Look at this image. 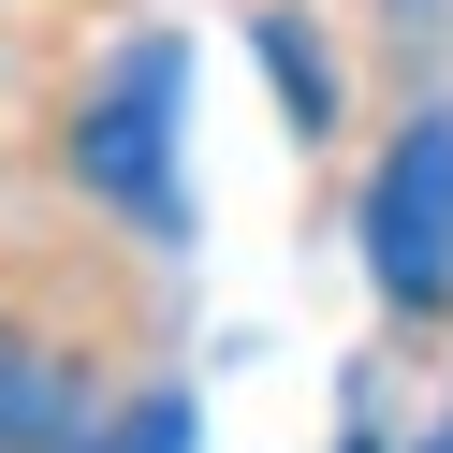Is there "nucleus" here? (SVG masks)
I'll list each match as a JSON object with an SVG mask.
<instances>
[{
  "mask_svg": "<svg viewBox=\"0 0 453 453\" xmlns=\"http://www.w3.org/2000/svg\"><path fill=\"white\" fill-rule=\"evenodd\" d=\"M176 118H190V44H176V30L118 44L103 88L73 103V176H88L132 234H161V249H190V161H176Z\"/></svg>",
  "mask_w": 453,
  "mask_h": 453,
  "instance_id": "nucleus-1",
  "label": "nucleus"
},
{
  "mask_svg": "<svg viewBox=\"0 0 453 453\" xmlns=\"http://www.w3.org/2000/svg\"><path fill=\"white\" fill-rule=\"evenodd\" d=\"M365 278L395 307H424V322L453 307V103H424L365 176Z\"/></svg>",
  "mask_w": 453,
  "mask_h": 453,
  "instance_id": "nucleus-2",
  "label": "nucleus"
},
{
  "mask_svg": "<svg viewBox=\"0 0 453 453\" xmlns=\"http://www.w3.org/2000/svg\"><path fill=\"white\" fill-rule=\"evenodd\" d=\"M44 439H73V395L30 336H0V453H44Z\"/></svg>",
  "mask_w": 453,
  "mask_h": 453,
  "instance_id": "nucleus-3",
  "label": "nucleus"
},
{
  "mask_svg": "<svg viewBox=\"0 0 453 453\" xmlns=\"http://www.w3.org/2000/svg\"><path fill=\"white\" fill-rule=\"evenodd\" d=\"M59 453H205V410H190V395H132L118 424H88V439H59Z\"/></svg>",
  "mask_w": 453,
  "mask_h": 453,
  "instance_id": "nucleus-4",
  "label": "nucleus"
},
{
  "mask_svg": "<svg viewBox=\"0 0 453 453\" xmlns=\"http://www.w3.org/2000/svg\"><path fill=\"white\" fill-rule=\"evenodd\" d=\"M264 73H278V103H293V118H307V132H322V103H336V73H322V59H307V44H293V30H278V15H264Z\"/></svg>",
  "mask_w": 453,
  "mask_h": 453,
  "instance_id": "nucleus-5",
  "label": "nucleus"
}]
</instances>
